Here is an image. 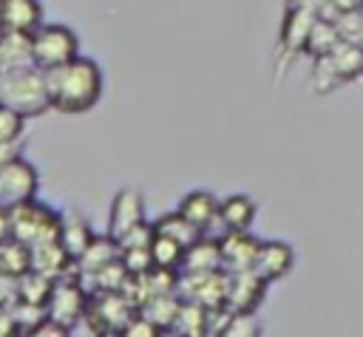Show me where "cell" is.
Returning a JSON list of instances; mask_svg holds the SVG:
<instances>
[{
    "label": "cell",
    "instance_id": "23",
    "mask_svg": "<svg viewBox=\"0 0 363 337\" xmlns=\"http://www.w3.org/2000/svg\"><path fill=\"white\" fill-rule=\"evenodd\" d=\"M119 255H122V249H119L116 238H111V235H94V241L88 244V249L77 258V269H79V275L85 278V275L96 272L99 266H105L108 261H113V258H119Z\"/></svg>",
    "mask_w": 363,
    "mask_h": 337
},
{
    "label": "cell",
    "instance_id": "29",
    "mask_svg": "<svg viewBox=\"0 0 363 337\" xmlns=\"http://www.w3.org/2000/svg\"><path fill=\"white\" fill-rule=\"evenodd\" d=\"M150 255H153V266H159V269H176L179 272L182 258H184V246L179 241L156 232L153 241H150Z\"/></svg>",
    "mask_w": 363,
    "mask_h": 337
},
{
    "label": "cell",
    "instance_id": "38",
    "mask_svg": "<svg viewBox=\"0 0 363 337\" xmlns=\"http://www.w3.org/2000/svg\"><path fill=\"white\" fill-rule=\"evenodd\" d=\"M23 139H14V142H3L0 144V167L6 164V161H11V159H17V156H23Z\"/></svg>",
    "mask_w": 363,
    "mask_h": 337
},
{
    "label": "cell",
    "instance_id": "39",
    "mask_svg": "<svg viewBox=\"0 0 363 337\" xmlns=\"http://www.w3.org/2000/svg\"><path fill=\"white\" fill-rule=\"evenodd\" d=\"M326 3H329V0H289V8H309V11L320 14Z\"/></svg>",
    "mask_w": 363,
    "mask_h": 337
},
{
    "label": "cell",
    "instance_id": "34",
    "mask_svg": "<svg viewBox=\"0 0 363 337\" xmlns=\"http://www.w3.org/2000/svg\"><path fill=\"white\" fill-rule=\"evenodd\" d=\"M153 235H156V227H153V224H147V221H142V224H136L133 229H128L116 244H119V249H130V246H150Z\"/></svg>",
    "mask_w": 363,
    "mask_h": 337
},
{
    "label": "cell",
    "instance_id": "9",
    "mask_svg": "<svg viewBox=\"0 0 363 337\" xmlns=\"http://www.w3.org/2000/svg\"><path fill=\"white\" fill-rule=\"evenodd\" d=\"M264 292H267V280L255 269L230 272L224 306L233 309V312H255L258 303L264 300Z\"/></svg>",
    "mask_w": 363,
    "mask_h": 337
},
{
    "label": "cell",
    "instance_id": "18",
    "mask_svg": "<svg viewBox=\"0 0 363 337\" xmlns=\"http://www.w3.org/2000/svg\"><path fill=\"white\" fill-rule=\"evenodd\" d=\"M326 57H329L335 74L340 76V82L357 79L363 74V42H354V40H343L340 37Z\"/></svg>",
    "mask_w": 363,
    "mask_h": 337
},
{
    "label": "cell",
    "instance_id": "10",
    "mask_svg": "<svg viewBox=\"0 0 363 337\" xmlns=\"http://www.w3.org/2000/svg\"><path fill=\"white\" fill-rule=\"evenodd\" d=\"M145 221V201L136 190L125 187L113 195L111 201V215H108V235L111 238H122L128 229H133L136 224Z\"/></svg>",
    "mask_w": 363,
    "mask_h": 337
},
{
    "label": "cell",
    "instance_id": "22",
    "mask_svg": "<svg viewBox=\"0 0 363 337\" xmlns=\"http://www.w3.org/2000/svg\"><path fill=\"white\" fill-rule=\"evenodd\" d=\"M82 280H85L88 292H122L128 286V280H130V272H128V266H125V261L119 255V258L108 261L105 266H99L96 272L85 275Z\"/></svg>",
    "mask_w": 363,
    "mask_h": 337
},
{
    "label": "cell",
    "instance_id": "5",
    "mask_svg": "<svg viewBox=\"0 0 363 337\" xmlns=\"http://www.w3.org/2000/svg\"><path fill=\"white\" fill-rule=\"evenodd\" d=\"M136 312V303L125 292H91L85 323L94 334H122Z\"/></svg>",
    "mask_w": 363,
    "mask_h": 337
},
{
    "label": "cell",
    "instance_id": "14",
    "mask_svg": "<svg viewBox=\"0 0 363 337\" xmlns=\"http://www.w3.org/2000/svg\"><path fill=\"white\" fill-rule=\"evenodd\" d=\"M43 25L40 0H0V31H37Z\"/></svg>",
    "mask_w": 363,
    "mask_h": 337
},
{
    "label": "cell",
    "instance_id": "37",
    "mask_svg": "<svg viewBox=\"0 0 363 337\" xmlns=\"http://www.w3.org/2000/svg\"><path fill=\"white\" fill-rule=\"evenodd\" d=\"M14 334H20V329L11 314V306L6 303V306H0V337H14Z\"/></svg>",
    "mask_w": 363,
    "mask_h": 337
},
{
    "label": "cell",
    "instance_id": "25",
    "mask_svg": "<svg viewBox=\"0 0 363 337\" xmlns=\"http://www.w3.org/2000/svg\"><path fill=\"white\" fill-rule=\"evenodd\" d=\"M31 269V246H26L17 238H3L0 241V275L6 278H20L23 272Z\"/></svg>",
    "mask_w": 363,
    "mask_h": 337
},
{
    "label": "cell",
    "instance_id": "17",
    "mask_svg": "<svg viewBox=\"0 0 363 337\" xmlns=\"http://www.w3.org/2000/svg\"><path fill=\"white\" fill-rule=\"evenodd\" d=\"M218 198L213 195V193H207V190H193V193H187L182 201H179V212L187 218V221H193L199 229H204L207 232V227H213L216 221H218Z\"/></svg>",
    "mask_w": 363,
    "mask_h": 337
},
{
    "label": "cell",
    "instance_id": "6",
    "mask_svg": "<svg viewBox=\"0 0 363 337\" xmlns=\"http://www.w3.org/2000/svg\"><path fill=\"white\" fill-rule=\"evenodd\" d=\"M31 40H34V62L43 71L57 68V65H65L74 57H79V40L62 23L40 25L37 31H31Z\"/></svg>",
    "mask_w": 363,
    "mask_h": 337
},
{
    "label": "cell",
    "instance_id": "26",
    "mask_svg": "<svg viewBox=\"0 0 363 337\" xmlns=\"http://www.w3.org/2000/svg\"><path fill=\"white\" fill-rule=\"evenodd\" d=\"M153 227H156V232H162V235H167V238L179 241L184 249H187L190 244H196V241L204 235V229H199L193 221H187L179 210H176V212H170V215H162Z\"/></svg>",
    "mask_w": 363,
    "mask_h": 337
},
{
    "label": "cell",
    "instance_id": "16",
    "mask_svg": "<svg viewBox=\"0 0 363 337\" xmlns=\"http://www.w3.org/2000/svg\"><path fill=\"white\" fill-rule=\"evenodd\" d=\"M213 269H224L221 244L216 238L201 235L196 244H190L184 249V258H182L179 272H213Z\"/></svg>",
    "mask_w": 363,
    "mask_h": 337
},
{
    "label": "cell",
    "instance_id": "24",
    "mask_svg": "<svg viewBox=\"0 0 363 337\" xmlns=\"http://www.w3.org/2000/svg\"><path fill=\"white\" fill-rule=\"evenodd\" d=\"M179 309H182V297H179V292H162V295H153V297H147V300L139 306V312H142L145 317H150L162 331H170V329H173Z\"/></svg>",
    "mask_w": 363,
    "mask_h": 337
},
{
    "label": "cell",
    "instance_id": "21",
    "mask_svg": "<svg viewBox=\"0 0 363 337\" xmlns=\"http://www.w3.org/2000/svg\"><path fill=\"white\" fill-rule=\"evenodd\" d=\"M315 20H318V14L309 11V8H289L286 20H284V28H281V42L289 51L306 48V40H309V31H312Z\"/></svg>",
    "mask_w": 363,
    "mask_h": 337
},
{
    "label": "cell",
    "instance_id": "36",
    "mask_svg": "<svg viewBox=\"0 0 363 337\" xmlns=\"http://www.w3.org/2000/svg\"><path fill=\"white\" fill-rule=\"evenodd\" d=\"M65 334H71V329H65L62 323H57V320L48 317V314H45V320L31 331V337H65Z\"/></svg>",
    "mask_w": 363,
    "mask_h": 337
},
{
    "label": "cell",
    "instance_id": "27",
    "mask_svg": "<svg viewBox=\"0 0 363 337\" xmlns=\"http://www.w3.org/2000/svg\"><path fill=\"white\" fill-rule=\"evenodd\" d=\"M176 334H187V337H201L207 334V306L193 303V300H182V309L176 314L173 329Z\"/></svg>",
    "mask_w": 363,
    "mask_h": 337
},
{
    "label": "cell",
    "instance_id": "12",
    "mask_svg": "<svg viewBox=\"0 0 363 337\" xmlns=\"http://www.w3.org/2000/svg\"><path fill=\"white\" fill-rule=\"evenodd\" d=\"M31 269L51 278V280H60L71 272H79L77 269V261L68 255V249L57 241H45V244H37L31 246Z\"/></svg>",
    "mask_w": 363,
    "mask_h": 337
},
{
    "label": "cell",
    "instance_id": "13",
    "mask_svg": "<svg viewBox=\"0 0 363 337\" xmlns=\"http://www.w3.org/2000/svg\"><path fill=\"white\" fill-rule=\"evenodd\" d=\"M292 263H295V252H292L289 244H284V241H261L252 269L267 283H272V280H281L292 269Z\"/></svg>",
    "mask_w": 363,
    "mask_h": 337
},
{
    "label": "cell",
    "instance_id": "8",
    "mask_svg": "<svg viewBox=\"0 0 363 337\" xmlns=\"http://www.w3.org/2000/svg\"><path fill=\"white\" fill-rule=\"evenodd\" d=\"M37 184H40V176L31 161H26L23 156L6 161L0 167V204L14 207L23 201H31L37 195Z\"/></svg>",
    "mask_w": 363,
    "mask_h": 337
},
{
    "label": "cell",
    "instance_id": "30",
    "mask_svg": "<svg viewBox=\"0 0 363 337\" xmlns=\"http://www.w3.org/2000/svg\"><path fill=\"white\" fill-rule=\"evenodd\" d=\"M337 40H340L337 23H335V20H326L323 14H318V20H315V25H312V31H309V40H306V51H312L315 57L329 54Z\"/></svg>",
    "mask_w": 363,
    "mask_h": 337
},
{
    "label": "cell",
    "instance_id": "20",
    "mask_svg": "<svg viewBox=\"0 0 363 337\" xmlns=\"http://www.w3.org/2000/svg\"><path fill=\"white\" fill-rule=\"evenodd\" d=\"M255 221V201L250 195H227L218 204V224L224 227V232L230 229H250V224Z\"/></svg>",
    "mask_w": 363,
    "mask_h": 337
},
{
    "label": "cell",
    "instance_id": "3",
    "mask_svg": "<svg viewBox=\"0 0 363 337\" xmlns=\"http://www.w3.org/2000/svg\"><path fill=\"white\" fill-rule=\"evenodd\" d=\"M9 224H11V238L23 241L26 246H37L60 238V212H54L51 207L34 198L9 207Z\"/></svg>",
    "mask_w": 363,
    "mask_h": 337
},
{
    "label": "cell",
    "instance_id": "31",
    "mask_svg": "<svg viewBox=\"0 0 363 337\" xmlns=\"http://www.w3.org/2000/svg\"><path fill=\"white\" fill-rule=\"evenodd\" d=\"M26 133V116L0 105V144L3 142H14V139H23Z\"/></svg>",
    "mask_w": 363,
    "mask_h": 337
},
{
    "label": "cell",
    "instance_id": "11",
    "mask_svg": "<svg viewBox=\"0 0 363 337\" xmlns=\"http://www.w3.org/2000/svg\"><path fill=\"white\" fill-rule=\"evenodd\" d=\"M221 244V258H224V269L227 272H241V269H252L255 255L261 241L250 235V229H230L218 238Z\"/></svg>",
    "mask_w": 363,
    "mask_h": 337
},
{
    "label": "cell",
    "instance_id": "40",
    "mask_svg": "<svg viewBox=\"0 0 363 337\" xmlns=\"http://www.w3.org/2000/svg\"><path fill=\"white\" fill-rule=\"evenodd\" d=\"M11 235V224H9V207L0 204V241Z\"/></svg>",
    "mask_w": 363,
    "mask_h": 337
},
{
    "label": "cell",
    "instance_id": "1",
    "mask_svg": "<svg viewBox=\"0 0 363 337\" xmlns=\"http://www.w3.org/2000/svg\"><path fill=\"white\" fill-rule=\"evenodd\" d=\"M51 108L68 116L91 110L102 96V71L88 57H74L65 65L45 71Z\"/></svg>",
    "mask_w": 363,
    "mask_h": 337
},
{
    "label": "cell",
    "instance_id": "35",
    "mask_svg": "<svg viewBox=\"0 0 363 337\" xmlns=\"http://www.w3.org/2000/svg\"><path fill=\"white\" fill-rule=\"evenodd\" d=\"M125 337H156V334H164L150 317H145L142 312H136L130 320H128V326H125V331H122Z\"/></svg>",
    "mask_w": 363,
    "mask_h": 337
},
{
    "label": "cell",
    "instance_id": "28",
    "mask_svg": "<svg viewBox=\"0 0 363 337\" xmlns=\"http://www.w3.org/2000/svg\"><path fill=\"white\" fill-rule=\"evenodd\" d=\"M14 286H17V297H20V300H28V303H40V306H45V300H48V295H51L54 280H51V278H45V275H40V272H34V269H28V272H23V275L14 280Z\"/></svg>",
    "mask_w": 363,
    "mask_h": 337
},
{
    "label": "cell",
    "instance_id": "33",
    "mask_svg": "<svg viewBox=\"0 0 363 337\" xmlns=\"http://www.w3.org/2000/svg\"><path fill=\"white\" fill-rule=\"evenodd\" d=\"M122 261L128 266L130 275H145L153 269V255H150V246H130V249H122Z\"/></svg>",
    "mask_w": 363,
    "mask_h": 337
},
{
    "label": "cell",
    "instance_id": "32",
    "mask_svg": "<svg viewBox=\"0 0 363 337\" xmlns=\"http://www.w3.org/2000/svg\"><path fill=\"white\" fill-rule=\"evenodd\" d=\"M255 334H261L255 312H233V317L224 329V337H255Z\"/></svg>",
    "mask_w": 363,
    "mask_h": 337
},
{
    "label": "cell",
    "instance_id": "2",
    "mask_svg": "<svg viewBox=\"0 0 363 337\" xmlns=\"http://www.w3.org/2000/svg\"><path fill=\"white\" fill-rule=\"evenodd\" d=\"M0 105L23 113L26 119L43 116L51 108L48 85H45V71L37 68V65L14 68V71H0Z\"/></svg>",
    "mask_w": 363,
    "mask_h": 337
},
{
    "label": "cell",
    "instance_id": "7",
    "mask_svg": "<svg viewBox=\"0 0 363 337\" xmlns=\"http://www.w3.org/2000/svg\"><path fill=\"white\" fill-rule=\"evenodd\" d=\"M227 280H230L227 269L179 272L176 292H179L182 300H193V303H201V306L213 309V306H224V300H227Z\"/></svg>",
    "mask_w": 363,
    "mask_h": 337
},
{
    "label": "cell",
    "instance_id": "19",
    "mask_svg": "<svg viewBox=\"0 0 363 337\" xmlns=\"http://www.w3.org/2000/svg\"><path fill=\"white\" fill-rule=\"evenodd\" d=\"M91 241H94V232L79 212H62L60 215V244L68 249V255L74 261L88 249Z\"/></svg>",
    "mask_w": 363,
    "mask_h": 337
},
{
    "label": "cell",
    "instance_id": "4",
    "mask_svg": "<svg viewBox=\"0 0 363 337\" xmlns=\"http://www.w3.org/2000/svg\"><path fill=\"white\" fill-rule=\"evenodd\" d=\"M88 300H91V292H88L82 275H79V272H71V275L54 280L51 295H48V300H45V314L74 331V326H77L79 320H85Z\"/></svg>",
    "mask_w": 363,
    "mask_h": 337
},
{
    "label": "cell",
    "instance_id": "15",
    "mask_svg": "<svg viewBox=\"0 0 363 337\" xmlns=\"http://www.w3.org/2000/svg\"><path fill=\"white\" fill-rule=\"evenodd\" d=\"M34 62V40L28 31H0V71L28 68Z\"/></svg>",
    "mask_w": 363,
    "mask_h": 337
}]
</instances>
